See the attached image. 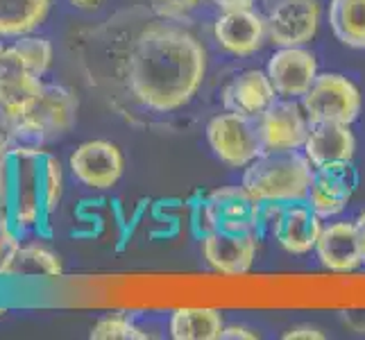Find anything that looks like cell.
<instances>
[{"label": "cell", "instance_id": "obj_1", "mask_svg": "<svg viewBox=\"0 0 365 340\" xmlns=\"http://www.w3.org/2000/svg\"><path fill=\"white\" fill-rule=\"evenodd\" d=\"M91 86L123 113H173L186 107L207 75V50L180 21L120 11L75 41Z\"/></svg>", "mask_w": 365, "mask_h": 340}, {"label": "cell", "instance_id": "obj_2", "mask_svg": "<svg viewBox=\"0 0 365 340\" xmlns=\"http://www.w3.org/2000/svg\"><path fill=\"white\" fill-rule=\"evenodd\" d=\"M316 168L295 153H263L243 172L241 186L257 202H307Z\"/></svg>", "mask_w": 365, "mask_h": 340}, {"label": "cell", "instance_id": "obj_3", "mask_svg": "<svg viewBox=\"0 0 365 340\" xmlns=\"http://www.w3.org/2000/svg\"><path fill=\"white\" fill-rule=\"evenodd\" d=\"M43 145L19 143L9 155L11 163V191L9 218L21 234L43 230L48 225L41 205V161Z\"/></svg>", "mask_w": 365, "mask_h": 340}, {"label": "cell", "instance_id": "obj_4", "mask_svg": "<svg viewBox=\"0 0 365 340\" xmlns=\"http://www.w3.org/2000/svg\"><path fill=\"white\" fill-rule=\"evenodd\" d=\"M261 220V202L243 186H222L193 205L191 222L197 238L209 232H257Z\"/></svg>", "mask_w": 365, "mask_h": 340}, {"label": "cell", "instance_id": "obj_5", "mask_svg": "<svg viewBox=\"0 0 365 340\" xmlns=\"http://www.w3.org/2000/svg\"><path fill=\"white\" fill-rule=\"evenodd\" d=\"M78 96L64 84H46L36 105L11 125L19 143L43 145L73 130L78 118Z\"/></svg>", "mask_w": 365, "mask_h": 340}, {"label": "cell", "instance_id": "obj_6", "mask_svg": "<svg viewBox=\"0 0 365 340\" xmlns=\"http://www.w3.org/2000/svg\"><path fill=\"white\" fill-rule=\"evenodd\" d=\"M322 227V218L307 202H261L259 236L268 232L288 254L302 257L316 249Z\"/></svg>", "mask_w": 365, "mask_h": 340}, {"label": "cell", "instance_id": "obj_7", "mask_svg": "<svg viewBox=\"0 0 365 340\" xmlns=\"http://www.w3.org/2000/svg\"><path fill=\"white\" fill-rule=\"evenodd\" d=\"M207 141L211 153L227 168H247L263 155L259 118L227 111L211 118L207 125Z\"/></svg>", "mask_w": 365, "mask_h": 340}, {"label": "cell", "instance_id": "obj_8", "mask_svg": "<svg viewBox=\"0 0 365 340\" xmlns=\"http://www.w3.org/2000/svg\"><path fill=\"white\" fill-rule=\"evenodd\" d=\"M359 86L341 73H318L307 96L302 98L309 123H345L351 125L361 113Z\"/></svg>", "mask_w": 365, "mask_h": 340}, {"label": "cell", "instance_id": "obj_9", "mask_svg": "<svg viewBox=\"0 0 365 340\" xmlns=\"http://www.w3.org/2000/svg\"><path fill=\"white\" fill-rule=\"evenodd\" d=\"M68 168L73 177L91 191H109L125 172V157L120 148L105 138L84 141L68 157Z\"/></svg>", "mask_w": 365, "mask_h": 340}, {"label": "cell", "instance_id": "obj_10", "mask_svg": "<svg viewBox=\"0 0 365 340\" xmlns=\"http://www.w3.org/2000/svg\"><path fill=\"white\" fill-rule=\"evenodd\" d=\"M311 123L295 100H274L259 116L263 153H295L304 148Z\"/></svg>", "mask_w": 365, "mask_h": 340}, {"label": "cell", "instance_id": "obj_11", "mask_svg": "<svg viewBox=\"0 0 365 340\" xmlns=\"http://www.w3.org/2000/svg\"><path fill=\"white\" fill-rule=\"evenodd\" d=\"M320 0H277L268 14V39L277 48L307 46L320 30Z\"/></svg>", "mask_w": 365, "mask_h": 340}, {"label": "cell", "instance_id": "obj_12", "mask_svg": "<svg viewBox=\"0 0 365 340\" xmlns=\"http://www.w3.org/2000/svg\"><path fill=\"white\" fill-rule=\"evenodd\" d=\"M259 234L257 232H209L200 238L202 243V257L220 274L238 277L250 272L255 266L257 249H259Z\"/></svg>", "mask_w": 365, "mask_h": 340}, {"label": "cell", "instance_id": "obj_13", "mask_svg": "<svg viewBox=\"0 0 365 340\" xmlns=\"http://www.w3.org/2000/svg\"><path fill=\"white\" fill-rule=\"evenodd\" d=\"M268 78L279 98H304L318 78V59L304 46H286L268 59Z\"/></svg>", "mask_w": 365, "mask_h": 340}, {"label": "cell", "instance_id": "obj_14", "mask_svg": "<svg viewBox=\"0 0 365 340\" xmlns=\"http://www.w3.org/2000/svg\"><path fill=\"white\" fill-rule=\"evenodd\" d=\"M213 36L225 53L236 57H250L259 53L268 39V21L257 11L225 9L213 23Z\"/></svg>", "mask_w": 365, "mask_h": 340}, {"label": "cell", "instance_id": "obj_15", "mask_svg": "<svg viewBox=\"0 0 365 340\" xmlns=\"http://www.w3.org/2000/svg\"><path fill=\"white\" fill-rule=\"evenodd\" d=\"M302 150L316 170L343 166L356 155V136L345 123H311Z\"/></svg>", "mask_w": 365, "mask_h": 340}, {"label": "cell", "instance_id": "obj_16", "mask_svg": "<svg viewBox=\"0 0 365 340\" xmlns=\"http://www.w3.org/2000/svg\"><path fill=\"white\" fill-rule=\"evenodd\" d=\"M43 86L41 75L0 61V123L11 128L21 120L41 98Z\"/></svg>", "mask_w": 365, "mask_h": 340}, {"label": "cell", "instance_id": "obj_17", "mask_svg": "<svg viewBox=\"0 0 365 340\" xmlns=\"http://www.w3.org/2000/svg\"><path fill=\"white\" fill-rule=\"evenodd\" d=\"M354 175H351V163L331 168H318L313 175V182L307 195V205L324 218H334L343 213L354 193Z\"/></svg>", "mask_w": 365, "mask_h": 340}, {"label": "cell", "instance_id": "obj_18", "mask_svg": "<svg viewBox=\"0 0 365 340\" xmlns=\"http://www.w3.org/2000/svg\"><path fill=\"white\" fill-rule=\"evenodd\" d=\"M316 254L322 266L331 272H354L359 266H363L356 222L343 220L324 225L316 245Z\"/></svg>", "mask_w": 365, "mask_h": 340}, {"label": "cell", "instance_id": "obj_19", "mask_svg": "<svg viewBox=\"0 0 365 340\" xmlns=\"http://www.w3.org/2000/svg\"><path fill=\"white\" fill-rule=\"evenodd\" d=\"M277 100V91L268 78L266 71L250 68L225 86L222 91V103L227 111L245 113V116L259 118Z\"/></svg>", "mask_w": 365, "mask_h": 340}, {"label": "cell", "instance_id": "obj_20", "mask_svg": "<svg viewBox=\"0 0 365 340\" xmlns=\"http://www.w3.org/2000/svg\"><path fill=\"white\" fill-rule=\"evenodd\" d=\"M225 322L218 309L184 306L173 311L168 331L175 340H220Z\"/></svg>", "mask_w": 365, "mask_h": 340}, {"label": "cell", "instance_id": "obj_21", "mask_svg": "<svg viewBox=\"0 0 365 340\" xmlns=\"http://www.w3.org/2000/svg\"><path fill=\"white\" fill-rule=\"evenodd\" d=\"M53 0H0V36L19 39L39 30Z\"/></svg>", "mask_w": 365, "mask_h": 340}, {"label": "cell", "instance_id": "obj_22", "mask_svg": "<svg viewBox=\"0 0 365 340\" xmlns=\"http://www.w3.org/2000/svg\"><path fill=\"white\" fill-rule=\"evenodd\" d=\"M329 25L343 46L365 50V0H331Z\"/></svg>", "mask_w": 365, "mask_h": 340}, {"label": "cell", "instance_id": "obj_23", "mask_svg": "<svg viewBox=\"0 0 365 340\" xmlns=\"http://www.w3.org/2000/svg\"><path fill=\"white\" fill-rule=\"evenodd\" d=\"M61 274H64V263H61L57 252L36 241L21 245L11 277H19V279H59Z\"/></svg>", "mask_w": 365, "mask_h": 340}, {"label": "cell", "instance_id": "obj_24", "mask_svg": "<svg viewBox=\"0 0 365 340\" xmlns=\"http://www.w3.org/2000/svg\"><path fill=\"white\" fill-rule=\"evenodd\" d=\"M53 43H50L46 36H34V34H25L14 39V43L5 48L3 61L11 66L25 68L34 75H43L53 66Z\"/></svg>", "mask_w": 365, "mask_h": 340}, {"label": "cell", "instance_id": "obj_25", "mask_svg": "<svg viewBox=\"0 0 365 340\" xmlns=\"http://www.w3.org/2000/svg\"><path fill=\"white\" fill-rule=\"evenodd\" d=\"M61 197H64V168L61 161L46 150L41 161V205L48 222L57 213Z\"/></svg>", "mask_w": 365, "mask_h": 340}, {"label": "cell", "instance_id": "obj_26", "mask_svg": "<svg viewBox=\"0 0 365 340\" xmlns=\"http://www.w3.org/2000/svg\"><path fill=\"white\" fill-rule=\"evenodd\" d=\"M89 338L93 340H145L150 334L141 324H136L134 318L125 316V313H109V316L100 318L89 331Z\"/></svg>", "mask_w": 365, "mask_h": 340}, {"label": "cell", "instance_id": "obj_27", "mask_svg": "<svg viewBox=\"0 0 365 340\" xmlns=\"http://www.w3.org/2000/svg\"><path fill=\"white\" fill-rule=\"evenodd\" d=\"M21 245H23V234L14 225L0 230V279L11 277V272H14V263Z\"/></svg>", "mask_w": 365, "mask_h": 340}, {"label": "cell", "instance_id": "obj_28", "mask_svg": "<svg viewBox=\"0 0 365 340\" xmlns=\"http://www.w3.org/2000/svg\"><path fill=\"white\" fill-rule=\"evenodd\" d=\"M150 11L159 19L168 21H184L202 0H148Z\"/></svg>", "mask_w": 365, "mask_h": 340}, {"label": "cell", "instance_id": "obj_29", "mask_svg": "<svg viewBox=\"0 0 365 340\" xmlns=\"http://www.w3.org/2000/svg\"><path fill=\"white\" fill-rule=\"evenodd\" d=\"M284 340H324V334L311 324H299L284 334Z\"/></svg>", "mask_w": 365, "mask_h": 340}, {"label": "cell", "instance_id": "obj_30", "mask_svg": "<svg viewBox=\"0 0 365 340\" xmlns=\"http://www.w3.org/2000/svg\"><path fill=\"white\" fill-rule=\"evenodd\" d=\"M255 338H259V334L243 324H225L220 336V340H255Z\"/></svg>", "mask_w": 365, "mask_h": 340}, {"label": "cell", "instance_id": "obj_31", "mask_svg": "<svg viewBox=\"0 0 365 340\" xmlns=\"http://www.w3.org/2000/svg\"><path fill=\"white\" fill-rule=\"evenodd\" d=\"M255 3H257V0H213V5H218L222 11L225 9H247Z\"/></svg>", "mask_w": 365, "mask_h": 340}, {"label": "cell", "instance_id": "obj_32", "mask_svg": "<svg viewBox=\"0 0 365 340\" xmlns=\"http://www.w3.org/2000/svg\"><path fill=\"white\" fill-rule=\"evenodd\" d=\"M68 3H71L75 9H82V11H96V9H100V5H103L105 0H68Z\"/></svg>", "mask_w": 365, "mask_h": 340}, {"label": "cell", "instance_id": "obj_33", "mask_svg": "<svg viewBox=\"0 0 365 340\" xmlns=\"http://www.w3.org/2000/svg\"><path fill=\"white\" fill-rule=\"evenodd\" d=\"M356 222V232H359V243H361V252H363V263H365V211L354 220Z\"/></svg>", "mask_w": 365, "mask_h": 340}, {"label": "cell", "instance_id": "obj_34", "mask_svg": "<svg viewBox=\"0 0 365 340\" xmlns=\"http://www.w3.org/2000/svg\"><path fill=\"white\" fill-rule=\"evenodd\" d=\"M9 225H11L9 211H7V209H3V207H0V230H3V227H9Z\"/></svg>", "mask_w": 365, "mask_h": 340}, {"label": "cell", "instance_id": "obj_35", "mask_svg": "<svg viewBox=\"0 0 365 340\" xmlns=\"http://www.w3.org/2000/svg\"><path fill=\"white\" fill-rule=\"evenodd\" d=\"M5 41H3V36H0V61H3V55H5Z\"/></svg>", "mask_w": 365, "mask_h": 340}, {"label": "cell", "instance_id": "obj_36", "mask_svg": "<svg viewBox=\"0 0 365 340\" xmlns=\"http://www.w3.org/2000/svg\"><path fill=\"white\" fill-rule=\"evenodd\" d=\"M7 313H9V311H7V306H0V318H5Z\"/></svg>", "mask_w": 365, "mask_h": 340}]
</instances>
